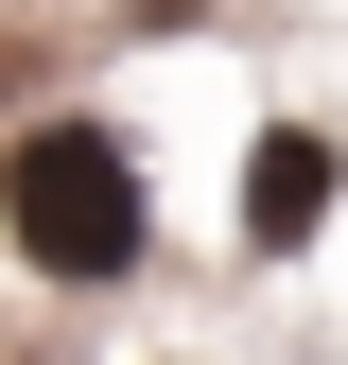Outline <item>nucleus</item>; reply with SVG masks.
Wrapping results in <instances>:
<instances>
[{
	"label": "nucleus",
	"mask_w": 348,
	"mask_h": 365,
	"mask_svg": "<svg viewBox=\"0 0 348 365\" xmlns=\"http://www.w3.org/2000/svg\"><path fill=\"white\" fill-rule=\"evenodd\" d=\"M0 244L53 296H105L140 261V157H122V122H18L0 140Z\"/></svg>",
	"instance_id": "1"
},
{
	"label": "nucleus",
	"mask_w": 348,
	"mask_h": 365,
	"mask_svg": "<svg viewBox=\"0 0 348 365\" xmlns=\"http://www.w3.org/2000/svg\"><path fill=\"white\" fill-rule=\"evenodd\" d=\"M331 192H348V140H331V122H261V157H244V244L296 261V244L331 226Z\"/></svg>",
	"instance_id": "2"
}]
</instances>
